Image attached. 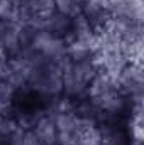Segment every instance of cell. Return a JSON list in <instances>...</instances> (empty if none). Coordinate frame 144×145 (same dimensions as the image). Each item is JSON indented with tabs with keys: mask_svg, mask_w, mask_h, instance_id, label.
Returning <instances> with one entry per match:
<instances>
[{
	"mask_svg": "<svg viewBox=\"0 0 144 145\" xmlns=\"http://www.w3.org/2000/svg\"><path fill=\"white\" fill-rule=\"evenodd\" d=\"M5 69H7V68H5ZM5 69L0 71V110L9 106V103H10V100H12V96H14V93H15V86H14L12 81L9 79Z\"/></svg>",
	"mask_w": 144,
	"mask_h": 145,
	"instance_id": "cell-9",
	"label": "cell"
},
{
	"mask_svg": "<svg viewBox=\"0 0 144 145\" xmlns=\"http://www.w3.org/2000/svg\"><path fill=\"white\" fill-rule=\"evenodd\" d=\"M97 32H100L108 20L112 19L110 14V2L108 0H85L80 14Z\"/></svg>",
	"mask_w": 144,
	"mask_h": 145,
	"instance_id": "cell-6",
	"label": "cell"
},
{
	"mask_svg": "<svg viewBox=\"0 0 144 145\" xmlns=\"http://www.w3.org/2000/svg\"><path fill=\"white\" fill-rule=\"evenodd\" d=\"M112 19L143 27L144 0H108Z\"/></svg>",
	"mask_w": 144,
	"mask_h": 145,
	"instance_id": "cell-5",
	"label": "cell"
},
{
	"mask_svg": "<svg viewBox=\"0 0 144 145\" xmlns=\"http://www.w3.org/2000/svg\"><path fill=\"white\" fill-rule=\"evenodd\" d=\"M53 113H48V115L41 116L34 123V127L31 128V132L36 135V138L42 145H58L56 125H54V115Z\"/></svg>",
	"mask_w": 144,
	"mask_h": 145,
	"instance_id": "cell-7",
	"label": "cell"
},
{
	"mask_svg": "<svg viewBox=\"0 0 144 145\" xmlns=\"http://www.w3.org/2000/svg\"><path fill=\"white\" fill-rule=\"evenodd\" d=\"M85 0H53L54 10L68 15V17H76L81 14V7H83Z\"/></svg>",
	"mask_w": 144,
	"mask_h": 145,
	"instance_id": "cell-8",
	"label": "cell"
},
{
	"mask_svg": "<svg viewBox=\"0 0 144 145\" xmlns=\"http://www.w3.org/2000/svg\"><path fill=\"white\" fill-rule=\"evenodd\" d=\"M117 88L134 103H143L144 72L141 63H127L114 74Z\"/></svg>",
	"mask_w": 144,
	"mask_h": 145,
	"instance_id": "cell-4",
	"label": "cell"
},
{
	"mask_svg": "<svg viewBox=\"0 0 144 145\" xmlns=\"http://www.w3.org/2000/svg\"><path fill=\"white\" fill-rule=\"evenodd\" d=\"M34 27L20 20H0V46L9 57L27 52Z\"/></svg>",
	"mask_w": 144,
	"mask_h": 145,
	"instance_id": "cell-2",
	"label": "cell"
},
{
	"mask_svg": "<svg viewBox=\"0 0 144 145\" xmlns=\"http://www.w3.org/2000/svg\"><path fill=\"white\" fill-rule=\"evenodd\" d=\"M97 72H98V68L93 57L66 59L61 68V84H63L61 98L66 101H76L85 98L88 86L93 81Z\"/></svg>",
	"mask_w": 144,
	"mask_h": 145,
	"instance_id": "cell-1",
	"label": "cell"
},
{
	"mask_svg": "<svg viewBox=\"0 0 144 145\" xmlns=\"http://www.w3.org/2000/svg\"><path fill=\"white\" fill-rule=\"evenodd\" d=\"M27 52H31L32 56L42 61L63 64L66 61V40L34 27V34H32Z\"/></svg>",
	"mask_w": 144,
	"mask_h": 145,
	"instance_id": "cell-3",
	"label": "cell"
}]
</instances>
